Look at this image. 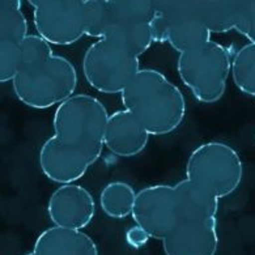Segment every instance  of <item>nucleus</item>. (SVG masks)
<instances>
[{"label":"nucleus","mask_w":255,"mask_h":255,"mask_svg":"<svg viewBox=\"0 0 255 255\" xmlns=\"http://www.w3.org/2000/svg\"><path fill=\"white\" fill-rule=\"evenodd\" d=\"M158 12L147 1L88 0L87 35L122 43L140 56L157 42Z\"/></svg>","instance_id":"1"},{"label":"nucleus","mask_w":255,"mask_h":255,"mask_svg":"<svg viewBox=\"0 0 255 255\" xmlns=\"http://www.w3.org/2000/svg\"><path fill=\"white\" fill-rule=\"evenodd\" d=\"M125 110L129 112L150 135L174 132L186 116V100L164 74L143 68L121 93Z\"/></svg>","instance_id":"2"},{"label":"nucleus","mask_w":255,"mask_h":255,"mask_svg":"<svg viewBox=\"0 0 255 255\" xmlns=\"http://www.w3.org/2000/svg\"><path fill=\"white\" fill-rule=\"evenodd\" d=\"M109 114L105 105L93 96L79 93L62 102L54 113V136L81 150L95 164L105 147Z\"/></svg>","instance_id":"3"},{"label":"nucleus","mask_w":255,"mask_h":255,"mask_svg":"<svg viewBox=\"0 0 255 255\" xmlns=\"http://www.w3.org/2000/svg\"><path fill=\"white\" fill-rule=\"evenodd\" d=\"M77 72L68 58L54 54L49 59L20 67L12 80L17 100L37 110L59 106L74 96Z\"/></svg>","instance_id":"4"},{"label":"nucleus","mask_w":255,"mask_h":255,"mask_svg":"<svg viewBox=\"0 0 255 255\" xmlns=\"http://www.w3.org/2000/svg\"><path fill=\"white\" fill-rule=\"evenodd\" d=\"M177 71L182 83L202 104L220 101L232 74L231 54L221 43L208 41L194 50L181 53Z\"/></svg>","instance_id":"5"},{"label":"nucleus","mask_w":255,"mask_h":255,"mask_svg":"<svg viewBox=\"0 0 255 255\" xmlns=\"http://www.w3.org/2000/svg\"><path fill=\"white\" fill-rule=\"evenodd\" d=\"M186 178L221 199L240 187L244 164L232 145L223 141H207L190 153L186 162Z\"/></svg>","instance_id":"6"},{"label":"nucleus","mask_w":255,"mask_h":255,"mask_svg":"<svg viewBox=\"0 0 255 255\" xmlns=\"http://www.w3.org/2000/svg\"><path fill=\"white\" fill-rule=\"evenodd\" d=\"M140 56L122 43L97 39L83 58V74L93 89L105 93H122L139 74Z\"/></svg>","instance_id":"7"},{"label":"nucleus","mask_w":255,"mask_h":255,"mask_svg":"<svg viewBox=\"0 0 255 255\" xmlns=\"http://www.w3.org/2000/svg\"><path fill=\"white\" fill-rule=\"evenodd\" d=\"M38 35L50 45L70 46L87 35L85 0H30Z\"/></svg>","instance_id":"8"},{"label":"nucleus","mask_w":255,"mask_h":255,"mask_svg":"<svg viewBox=\"0 0 255 255\" xmlns=\"http://www.w3.org/2000/svg\"><path fill=\"white\" fill-rule=\"evenodd\" d=\"M132 219L150 238L164 240L181 219L174 186H147L136 192Z\"/></svg>","instance_id":"9"},{"label":"nucleus","mask_w":255,"mask_h":255,"mask_svg":"<svg viewBox=\"0 0 255 255\" xmlns=\"http://www.w3.org/2000/svg\"><path fill=\"white\" fill-rule=\"evenodd\" d=\"M28 20L20 0L0 1V81H12L18 71L20 51L28 37Z\"/></svg>","instance_id":"10"},{"label":"nucleus","mask_w":255,"mask_h":255,"mask_svg":"<svg viewBox=\"0 0 255 255\" xmlns=\"http://www.w3.org/2000/svg\"><path fill=\"white\" fill-rule=\"evenodd\" d=\"M165 255H216L217 219H181L162 240Z\"/></svg>","instance_id":"11"},{"label":"nucleus","mask_w":255,"mask_h":255,"mask_svg":"<svg viewBox=\"0 0 255 255\" xmlns=\"http://www.w3.org/2000/svg\"><path fill=\"white\" fill-rule=\"evenodd\" d=\"M95 213L93 195L76 183L60 185L47 202V215L55 227L81 231L92 223Z\"/></svg>","instance_id":"12"},{"label":"nucleus","mask_w":255,"mask_h":255,"mask_svg":"<svg viewBox=\"0 0 255 255\" xmlns=\"http://www.w3.org/2000/svg\"><path fill=\"white\" fill-rule=\"evenodd\" d=\"M38 164L46 178L68 185L84 177L93 162L81 150L68 147L53 135L39 148Z\"/></svg>","instance_id":"13"},{"label":"nucleus","mask_w":255,"mask_h":255,"mask_svg":"<svg viewBox=\"0 0 255 255\" xmlns=\"http://www.w3.org/2000/svg\"><path fill=\"white\" fill-rule=\"evenodd\" d=\"M156 38L157 42H168L181 54L211 41V32L194 9L182 13H169L160 9L156 20Z\"/></svg>","instance_id":"14"},{"label":"nucleus","mask_w":255,"mask_h":255,"mask_svg":"<svg viewBox=\"0 0 255 255\" xmlns=\"http://www.w3.org/2000/svg\"><path fill=\"white\" fill-rule=\"evenodd\" d=\"M150 133L127 110L109 116L105 129V147L119 157H133L145 149Z\"/></svg>","instance_id":"15"},{"label":"nucleus","mask_w":255,"mask_h":255,"mask_svg":"<svg viewBox=\"0 0 255 255\" xmlns=\"http://www.w3.org/2000/svg\"><path fill=\"white\" fill-rule=\"evenodd\" d=\"M34 255H98L95 240L79 229L50 227L39 234L33 246Z\"/></svg>","instance_id":"16"},{"label":"nucleus","mask_w":255,"mask_h":255,"mask_svg":"<svg viewBox=\"0 0 255 255\" xmlns=\"http://www.w3.org/2000/svg\"><path fill=\"white\" fill-rule=\"evenodd\" d=\"M174 190L181 219H210L217 216L219 199L187 178L174 185Z\"/></svg>","instance_id":"17"},{"label":"nucleus","mask_w":255,"mask_h":255,"mask_svg":"<svg viewBox=\"0 0 255 255\" xmlns=\"http://www.w3.org/2000/svg\"><path fill=\"white\" fill-rule=\"evenodd\" d=\"M192 9L212 33L236 30L238 22V1H204L192 3Z\"/></svg>","instance_id":"18"},{"label":"nucleus","mask_w":255,"mask_h":255,"mask_svg":"<svg viewBox=\"0 0 255 255\" xmlns=\"http://www.w3.org/2000/svg\"><path fill=\"white\" fill-rule=\"evenodd\" d=\"M136 191L125 181H113L101 190L100 206L106 216L125 219L132 215Z\"/></svg>","instance_id":"19"},{"label":"nucleus","mask_w":255,"mask_h":255,"mask_svg":"<svg viewBox=\"0 0 255 255\" xmlns=\"http://www.w3.org/2000/svg\"><path fill=\"white\" fill-rule=\"evenodd\" d=\"M232 77L242 93L255 97V43L242 46L234 54Z\"/></svg>","instance_id":"20"},{"label":"nucleus","mask_w":255,"mask_h":255,"mask_svg":"<svg viewBox=\"0 0 255 255\" xmlns=\"http://www.w3.org/2000/svg\"><path fill=\"white\" fill-rule=\"evenodd\" d=\"M54 55V51L46 39H43L38 34H29L22 43L21 51H20V62H18V70L20 67L34 64L42 60L49 59Z\"/></svg>","instance_id":"21"},{"label":"nucleus","mask_w":255,"mask_h":255,"mask_svg":"<svg viewBox=\"0 0 255 255\" xmlns=\"http://www.w3.org/2000/svg\"><path fill=\"white\" fill-rule=\"evenodd\" d=\"M236 30L246 37L250 43H255V1H238Z\"/></svg>","instance_id":"22"},{"label":"nucleus","mask_w":255,"mask_h":255,"mask_svg":"<svg viewBox=\"0 0 255 255\" xmlns=\"http://www.w3.org/2000/svg\"><path fill=\"white\" fill-rule=\"evenodd\" d=\"M149 240V234L144 231L143 228L139 227V225L129 228L128 231L126 232V242L128 244V246L133 249L143 248V246L148 244Z\"/></svg>","instance_id":"23"},{"label":"nucleus","mask_w":255,"mask_h":255,"mask_svg":"<svg viewBox=\"0 0 255 255\" xmlns=\"http://www.w3.org/2000/svg\"><path fill=\"white\" fill-rule=\"evenodd\" d=\"M24 255H34L33 253H28V254H24Z\"/></svg>","instance_id":"24"}]
</instances>
